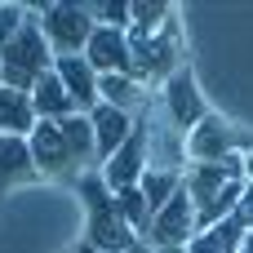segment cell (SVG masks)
<instances>
[{
	"instance_id": "6da1fadb",
	"label": "cell",
	"mask_w": 253,
	"mask_h": 253,
	"mask_svg": "<svg viewBox=\"0 0 253 253\" xmlns=\"http://www.w3.org/2000/svg\"><path fill=\"white\" fill-rule=\"evenodd\" d=\"M27 147H31V160H36V173H40V178H71V182H76L80 173L98 169L89 116L36 120Z\"/></svg>"
},
{
	"instance_id": "7a4b0ae2",
	"label": "cell",
	"mask_w": 253,
	"mask_h": 253,
	"mask_svg": "<svg viewBox=\"0 0 253 253\" xmlns=\"http://www.w3.org/2000/svg\"><path fill=\"white\" fill-rule=\"evenodd\" d=\"M76 191H80V200H84V245L93 253H129L138 245V236H133L129 222L120 218L116 196L107 191V182H102L98 169L80 173V178H76Z\"/></svg>"
},
{
	"instance_id": "3957f363",
	"label": "cell",
	"mask_w": 253,
	"mask_h": 253,
	"mask_svg": "<svg viewBox=\"0 0 253 253\" xmlns=\"http://www.w3.org/2000/svg\"><path fill=\"white\" fill-rule=\"evenodd\" d=\"M129 58H133V76L147 84V89H160L169 76H178L187 67V44H182V22L178 13L151 31V36H133L129 31Z\"/></svg>"
},
{
	"instance_id": "277c9868",
	"label": "cell",
	"mask_w": 253,
	"mask_h": 253,
	"mask_svg": "<svg viewBox=\"0 0 253 253\" xmlns=\"http://www.w3.org/2000/svg\"><path fill=\"white\" fill-rule=\"evenodd\" d=\"M49 67H53V49L44 44L40 22H36V9H31V18L22 22V31H18L9 44H0V84L31 93V84H36Z\"/></svg>"
},
{
	"instance_id": "5b68a950",
	"label": "cell",
	"mask_w": 253,
	"mask_h": 253,
	"mask_svg": "<svg viewBox=\"0 0 253 253\" xmlns=\"http://www.w3.org/2000/svg\"><path fill=\"white\" fill-rule=\"evenodd\" d=\"M36 9V22H40V36L44 44L53 49V58H71V53H84L89 36H93V18L84 9V0H44V4H31Z\"/></svg>"
},
{
	"instance_id": "8992f818",
	"label": "cell",
	"mask_w": 253,
	"mask_h": 253,
	"mask_svg": "<svg viewBox=\"0 0 253 253\" xmlns=\"http://www.w3.org/2000/svg\"><path fill=\"white\" fill-rule=\"evenodd\" d=\"M253 147L249 129H236L227 116H205L191 133H187V165H213V160H227V156H245Z\"/></svg>"
},
{
	"instance_id": "52a82bcc",
	"label": "cell",
	"mask_w": 253,
	"mask_h": 253,
	"mask_svg": "<svg viewBox=\"0 0 253 253\" xmlns=\"http://www.w3.org/2000/svg\"><path fill=\"white\" fill-rule=\"evenodd\" d=\"M156 111H160L178 133H191V129L209 116V102H205V93H200L191 67H182L178 76H169V80L160 84V93H156Z\"/></svg>"
},
{
	"instance_id": "ba28073f",
	"label": "cell",
	"mask_w": 253,
	"mask_h": 253,
	"mask_svg": "<svg viewBox=\"0 0 253 253\" xmlns=\"http://www.w3.org/2000/svg\"><path fill=\"white\" fill-rule=\"evenodd\" d=\"M98 173H102V182H107L111 196H116V191H129V187L142 182V173H147V116L133 120V133L125 138V147H120Z\"/></svg>"
},
{
	"instance_id": "9c48e42d",
	"label": "cell",
	"mask_w": 253,
	"mask_h": 253,
	"mask_svg": "<svg viewBox=\"0 0 253 253\" xmlns=\"http://www.w3.org/2000/svg\"><path fill=\"white\" fill-rule=\"evenodd\" d=\"M147 169H160V173H178L187 169V133H178L151 102L147 111Z\"/></svg>"
},
{
	"instance_id": "30bf717a",
	"label": "cell",
	"mask_w": 253,
	"mask_h": 253,
	"mask_svg": "<svg viewBox=\"0 0 253 253\" xmlns=\"http://www.w3.org/2000/svg\"><path fill=\"white\" fill-rule=\"evenodd\" d=\"M200 227H196V209H191V196L178 187L173 196H169V205L151 218V231H147V245L151 249H173V245H191V236H196Z\"/></svg>"
},
{
	"instance_id": "8fae6325",
	"label": "cell",
	"mask_w": 253,
	"mask_h": 253,
	"mask_svg": "<svg viewBox=\"0 0 253 253\" xmlns=\"http://www.w3.org/2000/svg\"><path fill=\"white\" fill-rule=\"evenodd\" d=\"M84 62L98 76H133V58H129V31H111V27H93L89 44H84Z\"/></svg>"
},
{
	"instance_id": "7c38bea8",
	"label": "cell",
	"mask_w": 253,
	"mask_h": 253,
	"mask_svg": "<svg viewBox=\"0 0 253 253\" xmlns=\"http://www.w3.org/2000/svg\"><path fill=\"white\" fill-rule=\"evenodd\" d=\"M53 76L62 80V89H67V98H71V107H76L80 116H89V111L98 107V71L84 62V53L53 58Z\"/></svg>"
},
{
	"instance_id": "4fadbf2b",
	"label": "cell",
	"mask_w": 253,
	"mask_h": 253,
	"mask_svg": "<svg viewBox=\"0 0 253 253\" xmlns=\"http://www.w3.org/2000/svg\"><path fill=\"white\" fill-rule=\"evenodd\" d=\"M89 129H93V156H98V169L125 147V138L133 133V120L125 116V111H116V107H93L89 111Z\"/></svg>"
},
{
	"instance_id": "5bb4252c",
	"label": "cell",
	"mask_w": 253,
	"mask_h": 253,
	"mask_svg": "<svg viewBox=\"0 0 253 253\" xmlns=\"http://www.w3.org/2000/svg\"><path fill=\"white\" fill-rule=\"evenodd\" d=\"M36 178H40V173H36V160H31L27 138H4V133H0V191L27 187V182H36Z\"/></svg>"
},
{
	"instance_id": "9a60e30c",
	"label": "cell",
	"mask_w": 253,
	"mask_h": 253,
	"mask_svg": "<svg viewBox=\"0 0 253 253\" xmlns=\"http://www.w3.org/2000/svg\"><path fill=\"white\" fill-rule=\"evenodd\" d=\"M31 129H36L31 93L0 84V133H4V138H31Z\"/></svg>"
},
{
	"instance_id": "2e32d148",
	"label": "cell",
	"mask_w": 253,
	"mask_h": 253,
	"mask_svg": "<svg viewBox=\"0 0 253 253\" xmlns=\"http://www.w3.org/2000/svg\"><path fill=\"white\" fill-rule=\"evenodd\" d=\"M31 107H36V120H67V116H80L62 89V80L53 76V67L31 84Z\"/></svg>"
},
{
	"instance_id": "e0dca14e",
	"label": "cell",
	"mask_w": 253,
	"mask_h": 253,
	"mask_svg": "<svg viewBox=\"0 0 253 253\" xmlns=\"http://www.w3.org/2000/svg\"><path fill=\"white\" fill-rule=\"evenodd\" d=\"M169 18H173V4H169V0H129V31H133V36L160 31Z\"/></svg>"
},
{
	"instance_id": "ac0fdd59",
	"label": "cell",
	"mask_w": 253,
	"mask_h": 253,
	"mask_svg": "<svg viewBox=\"0 0 253 253\" xmlns=\"http://www.w3.org/2000/svg\"><path fill=\"white\" fill-rule=\"evenodd\" d=\"M182 187V178L178 173H160V169H147L142 173V182H138V191H142V200H147V209H151V218L169 205V196Z\"/></svg>"
},
{
	"instance_id": "d6986e66",
	"label": "cell",
	"mask_w": 253,
	"mask_h": 253,
	"mask_svg": "<svg viewBox=\"0 0 253 253\" xmlns=\"http://www.w3.org/2000/svg\"><path fill=\"white\" fill-rule=\"evenodd\" d=\"M116 209H120V218L129 222V231H133L138 240H147V231H151V209H147L142 191H138V187H129V191H116Z\"/></svg>"
},
{
	"instance_id": "ffe728a7",
	"label": "cell",
	"mask_w": 253,
	"mask_h": 253,
	"mask_svg": "<svg viewBox=\"0 0 253 253\" xmlns=\"http://www.w3.org/2000/svg\"><path fill=\"white\" fill-rule=\"evenodd\" d=\"M93 27H111V31H129V0H84Z\"/></svg>"
},
{
	"instance_id": "44dd1931",
	"label": "cell",
	"mask_w": 253,
	"mask_h": 253,
	"mask_svg": "<svg viewBox=\"0 0 253 253\" xmlns=\"http://www.w3.org/2000/svg\"><path fill=\"white\" fill-rule=\"evenodd\" d=\"M27 18H31V4H22V0H4V4H0V44H9V40L22 31Z\"/></svg>"
},
{
	"instance_id": "7402d4cb",
	"label": "cell",
	"mask_w": 253,
	"mask_h": 253,
	"mask_svg": "<svg viewBox=\"0 0 253 253\" xmlns=\"http://www.w3.org/2000/svg\"><path fill=\"white\" fill-rule=\"evenodd\" d=\"M205 231H213V240H218L227 253H240L245 236H249V231H245V227H236L231 218H222V222H213V227H205Z\"/></svg>"
},
{
	"instance_id": "603a6c76",
	"label": "cell",
	"mask_w": 253,
	"mask_h": 253,
	"mask_svg": "<svg viewBox=\"0 0 253 253\" xmlns=\"http://www.w3.org/2000/svg\"><path fill=\"white\" fill-rule=\"evenodd\" d=\"M236 227H245V231H253V187L245 182V191H240V200H236V209L227 213Z\"/></svg>"
},
{
	"instance_id": "cb8c5ba5",
	"label": "cell",
	"mask_w": 253,
	"mask_h": 253,
	"mask_svg": "<svg viewBox=\"0 0 253 253\" xmlns=\"http://www.w3.org/2000/svg\"><path fill=\"white\" fill-rule=\"evenodd\" d=\"M187 253H227V249L213 240V231H196V236H191V245H187Z\"/></svg>"
},
{
	"instance_id": "d4e9b609",
	"label": "cell",
	"mask_w": 253,
	"mask_h": 253,
	"mask_svg": "<svg viewBox=\"0 0 253 253\" xmlns=\"http://www.w3.org/2000/svg\"><path fill=\"white\" fill-rule=\"evenodd\" d=\"M240 165H245V182H249V187H253V147H249V151H245V156H240Z\"/></svg>"
},
{
	"instance_id": "484cf974",
	"label": "cell",
	"mask_w": 253,
	"mask_h": 253,
	"mask_svg": "<svg viewBox=\"0 0 253 253\" xmlns=\"http://www.w3.org/2000/svg\"><path fill=\"white\" fill-rule=\"evenodd\" d=\"M129 253H156V249H151L147 240H138V245H133V249H129Z\"/></svg>"
},
{
	"instance_id": "4316f807",
	"label": "cell",
	"mask_w": 253,
	"mask_h": 253,
	"mask_svg": "<svg viewBox=\"0 0 253 253\" xmlns=\"http://www.w3.org/2000/svg\"><path fill=\"white\" fill-rule=\"evenodd\" d=\"M67 253H93V249H89V245L80 240V245H71V249H67Z\"/></svg>"
},
{
	"instance_id": "83f0119b",
	"label": "cell",
	"mask_w": 253,
	"mask_h": 253,
	"mask_svg": "<svg viewBox=\"0 0 253 253\" xmlns=\"http://www.w3.org/2000/svg\"><path fill=\"white\" fill-rule=\"evenodd\" d=\"M240 253H253V231L245 236V245H240Z\"/></svg>"
},
{
	"instance_id": "f1b7e54d",
	"label": "cell",
	"mask_w": 253,
	"mask_h": 253,
	"mask_svg": "<svg viewBox=\"0 0 253 253\" xmlns=\"http://www.w3.org/2000/svg\"><path fill=\"white\" fill-rule=\"evenodd\" d=\"M156 253H187V245H173V249H156Z\"/></svg>"
}]
</instances>
